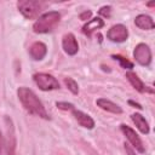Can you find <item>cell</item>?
Segmentation results:
<instances>
[{"label": "cell", "instance_id": "cell-6", "mask_svg": "<svg viewBox=\"0 0 155 155\" xmlns=\"http://www.w3.org/2000/svg\"><path fill=\"white\" fill-rule=\"evenodd\" d=\"M107 38L113 42H124L128 38V30L124 24H116L108 30Z\"/></svg>", "mask_w": 155, "mask_h": 155}, {"label": "cell", "instance_id": "cell-13", "mask_svg": "<svg viewBox=\"0 0 155 155\" xmlns=\"http://www.w3.org/2000/svg\"><path fill=\"white\" fill-rule=\"evenodd\" d=\"M134 24L138 28L143 29V30H151L155 27V23H154L153 18L150 16H148V15H139V16H137L136 19H134Z\"/></svg>", "mask_w": 155, "mask_h": 155}, {"label": "cell", "instance_id": "cell-2", "mask_svg": "<svg viewBox=\"0 0 155 155\" xmlns=\"http://www.w3.org/2000/svg\"><path fill=\"white\" fill-rule=\"evenodd\" d=\"M59 21H61V15L57 11L46 12L40 17H38V19L33 25V30L38 34L48 33L53 30V28L59 23Z\"/></svg>", "mask_w": 155, "mask_h": 155}, {"label": "cell", "instance_id": "cell-21", "mask_svg": "<svg viewBox=\"0 0 155 155\" xmlns=\"http://www.w3.org/2000/svg\"><path fill=\"white\" fill-rule=\"evenodd\" d=\"M125 150H126L127 155H136L134 150H133V149L130 147V144H127V143H125Z\"/></svg>", "mask_w": 155, "mask_h": 155}, {"label": "cell", "instance_id": "cell-8", "mask_svg": "<svg viewBox=\"0 0 155 155\" xmlns=\"http://www.w3.org/2000/svg\"><path fill=\"white\" fill-rule=\"evenodd\" d=\"M62 46H63V50L69 54V56H74L78 50H79V45H78V41H76V38L74 36V34L71 33H68L63 36V40H62Z\"/></svg>", "mask_w": 155, "mask_h": 155}, {"label": "cell", "instance_id": "cell-15", "mask_svg": "<svg viewBox=\"0 0 155 155\" xmlns=\"http://www.w3.org/2000/svg\"><path fill=\"white\" fill-rule=\"evenodd\" d=\"M132 121L134 122V125L137 126V128L143 133V134H148L149 133V125L147 122V120L140 115V114H132L131 115Z\"/></svg>", "mask_w": 155, "mask_h": 155}, {"label": "cell", "instance_id": "cell-1", "mask_svg": "<svg viewBox=\"0 0 155 155\" xmlns=\"http://www.w3.org/2000/svg\"><path fill=\"white\" fill-rule=\"evenodd\" d=\"M17 96L18 99L21 101L22 105L24 107V109L39 117H42L45 120H48L50 116L44 107V104L41 103V101L38 98V96L28 87H19L17 90Z\"/></svg>", "mask_w": 155, "mask_h": 155}, {"label": "cell", "instance_id": "cell-16", "mask_svg": "<svg viewBox=\"0 0 155 155\" xmlns=\"http://www.w3.org/2000/svg\"><path fill=\"white\" fill-rule=\"evenodd\" d=\"M64 84L67 85V87L70 90V92L73 94H78L79 93V86H78V82L71 79V78H65L64 79Z\"/></svg>", "mask_w": 155, "mask_h": 155}, {"label": "cell", "instance_id": "cell-10", "mask_svg": "<svg viewBox=\"0 0 155 155\" xmlns=\"http://www.w3.org/2000/svg\"><path fill=\"white\" fill-rule=\"evenodd\" d=\"M46 53H47V47H46V45H45L44 42H41V41H36V42H34V44L29 47V54H30V57H31L33 59H35V61L42 59V58L46 56Z\"/></svg>", "mask_w": 155, "mask_h": 155}, {"label": "cell", "instance_id": "cell-11", "mask_svg": "<svg viewBox=\"0 0 155 155\" xmlns=\"http://www.w3.org/2000/svg\"><path fill=\"white\" fill-rule=\"evenodd\" d=\"M126 78H127V80L130 81V84L137 90V91H139V92H142V93H144V92H153V90H148V87L143 84V81L138 78V75L136 74V73H133V71H127L126 73Z\"/></svg>", "mask_w": 155, "mask_h": 155}, {"label": "cell", "instance_id": "cell-18", "mask_svg": "<svg viewBox=\"0 0 155 155\" xmlns=\"http://www.w3.org/2000/svg\"><path fill=\"white\" fill-rule=\"evenodd\" d=\"M57 108L61 109V110H73L74 109V105L71 103H67V102H57Z\"/></svg>", "mask_w": 155, "mask_h": 155}, {"label": "cell", "instance_id": "cell-9", "mask_svg": "<svg viewBox=\"0 0 155 155\" xmlns=\"http://www.w3.org/2000/svg\"><path fill=\"white\" fill-rule=\"evenodd\" d=\"M71 113H73L75 120L78 121V124H79L80 126H82V127H85V128H88V130H91V128L94 127V121H93V119H92L90 115L85 114V113L81 111V110H76L75 108L71 110Z\"/></svg>", "mask_w": 155, "mask_h": 155}, {"label": "cell", "instance_id": "cell-14", "mask_svg": "<svg viewBox=\"0 0 155 155\" xmlns=\"http://www.w3.org/2000/svg\"><path fill=\"white\" fill-rule=\"evenodd\" d=\"M104 27V21L99 17H96V18H92L91 21H88L84 27H82V33L86 34V35H91L92 31H94L96 29H99V28H103Z\"/></svg>", "mask_w": 155, "mask_h": 155}, {"label": "cell", "instance_id": "cell-20", "mask_svg": "<svg viewBox=\"0 0 155 155\" xmlns=\"http://www.w3.org/2000/svg\"><path fill=\"white\" fill-rule=\"evenodd\" d=\"M91 11H85V12H82L81 15H80V19H84V21H86V19H88L90 17H91Z\"/></svg>", "mask_w": 155, "mask_h": 155}, {"label": "cell", "instance_id": "cell-12", "mask_svg": "<svg viewBox=\"0 0 155 155\" xmlns=\"http://www.w3.org/2000/svg\"><path fill=\"white\" fill-rule=\"evenodd\" d=\"M96 103H97V105H98L101 109L107 110V111H109V113H113V114H121V113H122V109H121L117 104H115L114 102H111V101H109V99L99 98V99H97Z\"/></svg>", "mask_w": 155, "mask_h": 155}, {"label": "cell", "instance_id": "cell-4", "mask_svg": "<svg viewBox=\"0 0 155 155\" xmlns=\"http://www.w3.org/2000/svg\"><path fill=\"white\" fill-rule=\"evenodd\" d=\"M35 84L38 85V87L42 91H51V90H57L59 88V82L58 80L52 76L51 74H46V73H38L34 74L33 76Z\"/></svg>", "mask_w": 155, "mask_h": 155}, {"label": "cell", "instance_id": "cell-7", "mask_svg": "<svg viewBox=\"0 0 155 155\" xmlns=\"http://www.w3.org/2000/svg\"><path fill=\"white\" fill-rule=\"evenodd\" d=\"M121 131H122V133L125 134V137L128 139V142L131 143V145L133 147V149H136L137 151H139V153H144L145 150H144V147H143V143H142V140H140V138L138 137V134L136 133V131L134 130H132L130 126H127V125H121Z\"/></svg>", "mask_w": 155, "mask_h": 155}, {"label": "cell", "instance_id": "cell-5", "mask_svg": "<svg viewBox=\"0 0 155 155\" xmlns=\"http://www.w3.org/2000/svg\"><path fill=\"white\" fill-rule=\"evenodd\" d=\"M133 57L134 59L140 64V65H144V67H148L151 62V51L149 48L148 45L145 44H138L136 47H134V51H133Z\"/></svg>", "mask_w": 155, "mask_h": 155}, {"label": "cell", "instance_id": "cell-17", "mask_svg": "<svg viewBox=\"0 0 155 155\" xmlns=\"http://www.w3.org/2000/svg\"><path fill=\"white\" fill-rule=\"evenodd\" d=\"M113 58H114L115 61H119L120 64H121V67L125 68V69H132V68H133V64H132L128 59H126L125 57H122V56H120V54H114Z\"/></svg>", "mask_w": 155, "mask_h": 155}, {"label": "cell", "instance_id": "cell-24", "mask_svg": "<svg viewBox=\"0 0 155 155\" xmlns=\"http://www.w3.org/2000/svg\"><path fill=\"white\" fill-rule=\"evenodd\" d=\"M154 5H155V2H149L148 4V6H154Z\"/></svg>", "mask_w": 155, "mask_h": 155}, {"label": "cell", "instance_id": "cell-25", "mask_svg": "<svg viewBox=\"0 0 155 155\" xmlns=\"http://www.w3.org/2000/svg\"><path fill=\"white\" fill-rule=\"evenodd\" d=\"M7 155H15V154H13L12 151H8V153H7Z\"/></svg>", "mask_w": 155, "mask_h": 155}, {"label": "cell", "instance_id": "cell-19", "mask_svg": "<svg viewBox=\"0 0 155 155\" xmlns=\"http://www.w3.org/2000/svg\"><path fill=\"white\" fill-rule=\"evenodd\" d=\"M110 12H111V7L110 6H103L99 10V15H102L104 17H110Z\"/></svg>", "mask_w": 155, "mask_h": 155}, {"label": "cell", "instance_id": "cell-3", "mask_svg": "<svg viewBox=\"0 0 155 155\" xmlns=\"http://www.w3.org/2000/svg\"><path fill=\"white\" fill-rule=\"evenodd\" d=\"M17 7L19 12L28 19L35 18L39 16L42 8V2L40 1H31V0H19L17 2Z\"/></svg>", "mask_w": 155, "mask_h": 155}, {"label": "cell", "instance_id": "cell-22", "mask_svg": "<svg viewBox=\"0 0 155 155\" xmlns=\"http://www.w3.org/2000/svg\"><path fill=\"white\" fill-rule=\"evenodd\" d=\"M128 104L133 105V108H137V109H142L140 104H138V103H136V102H133V101H128Z\"/></svg>", "mask_w": 155, "mask_h": 155}, {"label": "cell", "instance_id": "cell-23", "mask_svg": "<svg viewBox=\"0 0 155 155\" xmlns=\"http://www.w3.org/2000/svg\"><path fill=\"white\" fill-rule=\"evenodd\" d=\"M2 145H4V139H2L1 131H0V153H1V150H2Z\"/></svg>", "mask_w": 155, "mask_h": 155}]
</instances>
